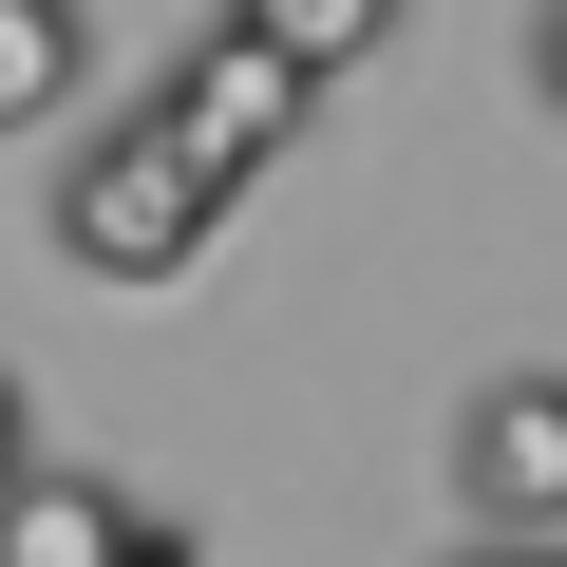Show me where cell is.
<instances>
[{"instance_id": "1", "label": "cell", "mask_w": 567, "mask_h": 567, "mask_svg": "<svg viewBox=\"0 0 567 567\" xmlns=\"http://www.w3.org/2000/svg\"><path fill=\"white\" fill-rule=\"evenodd\" d=\"M208 227H227V189H208L152 114H114V133L58 171V246H76L95 284H189V265H208Z\"/></svg>"}, {"instance_id": "2", "label": "cell", "mask_w": 567, "mask_h": 567, "mask_svg": "<svg viewBox=\"0 0 567 567\" xmlns=\"http://www.w3.org/2000/svg\"><path fill=\"white\" fill-rule=\"evenodd\" d=\"M303 114H322V76L303 58H265L246 20H208L189 58H171V95H152V133L208 171V189H246V171H284V152H303Z\"/></svg>"}, {"instance_id": "3", "label": "cell", "mask_w": 567, "mask_h": 567, "mask_svg": "<svg viewBox=\"0 0 567 567\" xmlns=\"http://www.w3.org/2000/svg\"><path fill=\"white\" fill-rule=\"evenodd\" d=\"M454 511L511 529V548H567V379H548V360L473 379V416H454Z\"/></svg>"}, {"instance_id": "4", "label": "cell", "mask_w": 567, "mask_h": 567, "mask_svg": "<svg viewBox=\"0 0 567 567\" xmlns=\"http://www.w3.org/2000/svg\"><path fill=\"white\" fill-rule=\"evenodd\" d=\"M133 548H152V511L114 473H58V454L20 473V511H0V567H133Z\"/></svg>"}, {"instance_id": "5", "label": "cell", "mask_w": 567, "mask_h": 567, "mask_svg": "<svg viewBox=\"0 0 567 567\" xmlns=\"http://www.w3.org/2000/svg\"><path fill=\"white\" fill-rule=\"evenodd\" d=\"M76 76H95V20H76V0H0V133L76 114Z\"/></svg>"}, {"instance_id": "6", "label": "cell", "mask_w": 567, "mask_h": 567, "mask_svg": "<svg viewBox=\"0 0 567 567\" xmlns=\"http://www.w3.org/2000/svg\"><path fill=\"white\" fill-rule=\"evenodd\" d=\"M227 20H246L265 58H303V76H360V58L416 20V0H227Z\"/></svg>"}, {"instance_id": "7", "label": "cell", "mask_w": 567, "mask_h": 567, "mask_svg": "<svg viewBox=\"0 0 567 567\" xmlns=\"http://www.w3.org/2000/svg\"><path fill=\"white\" fill-rule=\"evenodd\" d=\"M20 473H39V416H20V379H0V511H20Z\"/></svg>"}, {"instance_id": "8", "label": "cell", "mask_w": 567, "mask_h": 567, "mask_svg": "<svg viewBox=\"0 0 567 567\" xmlns=\"http://www.w3.org/2000/svg\"><path fill=\"white\" fill-rule=\"evenodd\" d=\"M529 95L567 114V0H548V20H529Z\"/></svg>"}, {"instance_id": "9", "label": "cell", "mask_w": 567, "mask_h": 567, "mask_svg": "<svg viewBox=\"0 0 567 567\" xmlns=\"http://www.w3.org/2000/svg\"><path fill=\"white\" fill-rule=\"evenodd\" d=\"M435 567H567V548H511V529H473V548H435Z\"/></svg>"}, {"instance_id": "10", "label": "cell", "mask_w": 567, "mask_h": 567, "mask_svg": "<svg viewBox=\"0 0 567 567\" xmlns=\"http://www.w3.org/2000/svg\"><path fill=\"white\" fill-rule=\"evenodd\" d=\"M133 567H208V548H189V529H171V511H152V548H133Z\"/></svg>"}]
</instances>
